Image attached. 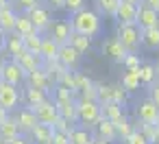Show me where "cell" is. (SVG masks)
Instances as JSON below:
<instances>
[{
    "instance_id": "51",
    "label": "cell",
    "mask_w": 159,
    "mask_h": 144,
    "mask_svg": "<svg viewBox=\"0 0 159 144\" xmlns=\"http://www.w3.org/2000/svg\"><path fill=\"white\" fill-rule=\"evenodd\" d=\"M124 2H131V5H139L142 0H124Z\"/></svg>"
},
{
    "instance_id": "19",
    "label": "cell",
    "mask_w": 159,
    "mask_h": 144,
    "mask_svg": "<svg viewBox=\"0 0 159 144\" xmlns=\"http://www.w3.org/2000/svg\"><path fill=\"white\" fill-rule=\"evenodd\" d=\"M135 16H137V5H131V2H122L118 5V9H116V20L120 22V24H129V22H135Z\"/></svg>"
},
{
    "instance_id": "1",
    "label": "cell",
    "mask_w": 159,
    "mask_h": 144,
    "mask_svg": "<svg viewBox=\"0 0 159 144\" xmlns=\"http://www.w3.org/2000/svg\"><path fill=\"white\" fill-rule=\"evenodd\" d=\"M72 24V31L74 33H81V35H87V37H96L102 29L100 24V18L94 13V11H87V9H81L74 13V18L70 20Z\"/></svg>"
},
{
    "instance_id": "56",
    "label": "cell",
    "mask_w": 159,
    "mask_h": 144,
    "mask_svg": "<svg viewBox=\"0 0 159 144\" xmlns=\"http://www.w3.org/2000/svg\"><path fill=\"white\" fill-rule=\"evenodd\" d=\"M157 77H159V63H157Z\"/></svg>"
},
{
    "instance_id": "31",
    "label": "cell",
    "mask_w": 159,
    "mask_h": 144,
    "mask_svg": "<svg viewBox=\"0 0 159 144\" xmlns=\"http://www.w3.org/2000/svg\"><path fill=\"white\" fill-rule=\"evenodd\" d=\"M111 122H113V129H116L118 137H122V140L133 131V127H131V122H129V118H126L124 114H120V116H118V118H113Z\"/></svg>"
},
{
    "instance_id": "54",
    "label": "cell",
    "mask_w": 159,
    "mask_h": 144,
    "mask_svg": "<svg viewBox=\"0 0 159 144\" xmlns=\"http://www.w3.org/2000/svg\"><path fill=\"white\" fill-rule=\"evenodd\" d=\"M5 2H9V0H0V5H5Z\"/></svg>"
},
{
    "instance_id": "18",
    "label": "cell",
    "mask_w": 159,
    "mask_h": 144,
    "mask_svg": "<svg viewBox=\"0 0 159 144\" xmlns=\"http://www.w3.org/2000/svg\"><path fill=\"white\" fill-rule=\"evenodd\" d=\"M52 124H44V122H37L33 129H31V137H33V142L35 144H50V140H52Z\"/></svg>"
},
{
    "instance_id": "5",
    "label": "cell",
    "mask_w": 159,
    "mask_h": 144,
    "mask_svg": "<svg viewBox=\"0 0 159 144\" xmlns=\"http://www.w3.org/2000/svg\"><path fill=\"white\" fill-rule=\"evenodd\" d=\"M81 59H83V55L68 42V44H61L59 46V53H57V61L66 68V70H76L79 66H81Z\"/></svg>"
},
{
    "instance_id": "43",
    "label": "cell",
    "mask_w": 159,
    "mask_h": 144,
    "mask_svg": "<svg viewBox=\"0 0 159 144\" xmlns=\"http://www.w3.org/2000/svg\"><path fill=\"white\" fill-rule=\"evenodd\" d=\"M150 100H152V103L159 107V77H157V79L150 83Z\"/></svg>"
},
{
    "instance_id": "33",
    "label": "cell",
    "mask_w": 159,
    "mask_h": 144,
    "mask_svg": "<svg viewBox=\"0 0 159 144\" xmlns=\"http://www.w3.org/2000/svg\"><path fill=\"white\" fill-rule=\"evenodd\" d=\"M100 114H102V118L113 120V118H118V116L122 114V105H118V103H113V100L100 103Z\"/></svg>"
},
{
    "instance_id": "37",
    "label": "cell",
    "mask_w": 159,
    "mask_h": 144,
    "mask_svg": "<svg viewBox=\"0 0 159 144\" xmlns=\"http://www.w3.org/2000/svg\"><path fill=\"white\" fill-rule=\"evenodd\" d=\"M124 142L126 144H148V140H146V135L139 131V129H133L126 137H124Z\"/></svg>"
},
{
    "instance_id": "8",
    "label": "cell",
    "mask_w": 159,
    "mask_h": 144,
    "mask_svg": "<svg viewBox=\"0 0 159 144\" xmlns=\"http://www.w3.org/2000/svg\"><path fill=\"white\" fill-rule=\"evenodd\" d=\"M33 111H35L37 122H44V124H55V120L59 118L57 105H55V100H52L50 96H48L44 103H39L37 107H33Z\"/></svg>"
},
{
    "instance_id": "38",
    "label": "cell",
    "mask_w": 159,
    "mask_h": 144,
    "mask_svg": "<svg viewBox=\"0 0 159 144\" xmlns=\"http://www.w3.org/2000/svg\"><path fill=\"white\" fill-rule=\"evenodd\" d=\"M122 66H124L126 70H137V68H139V57H137L135 53H126V57H124Z\"/></svg>"
},
{
    "instance_id": "30",
    "label": "cell",
    "mask_w": 159,
    "mask_h": 144,
    "mask_svg": "<svg viewBox=\"0 0 159 144\" xmlns=\"http://www.w3.org/2000/svg\"><path fill=\"white\" fill-rule=\"evenodd\" d=\"M57 53H59V44L50 37H44L42 39V48H39V55L44 59H57Z\"/></svg>"
},
{
    "instance_id": "23",
    "label": "cell",
    "mask_w": 159,
    "mask_h": 144,
    "mask_svg": "<svg viewBox=\"0 0 159 144\" xmlns=\"http://www.w3.org/2000/svg\"><path fill=\"white\" fill-rule=\"evenodd\" d=\"M20 133V129H18V122H16V118H11V116H7L2 122H0V140H11V137H16Z\"/></svg>"
},
{
    "instance_id": "42",
    "label": "cell",
    "mask_w": 159,
    "mask_h": 144,
    "mask_svg": "<svg viewBox=\"0 0 159 144\" xmlns=\"http://www.w3.org/2000/svg\"><path fill=\"white\" fill-rule=\"evenodd\" d=\"M111 100L118 103V105H124V103H126V90H122V87H113Z\"/></svg>"
},
{
    "instance_id": "17",
    "label": "cell",
    "mask_w": 159,
    "mask_h": 144,
    "mask_svg": "<svg viewBox=\"0 0 159 144\" xmlns=\"http://www.w3.org/2000/svg\"><path fill=\"white\" fill-rule=\"evenodd\" d=\"M16 61L22 66V70H24L26 74L44 66V57H42V55H37V53H22Z\"/></svg>"
},
{
    "instance_id": "52",
    "label": "cell",
    "mask_w": 159,
    "mask_h": 144,
    "mask_svg": "<svg viewBox=\"0 0 159 144\" xmlns=\"http://www.w3.org/2000/svg\"><path fill=\"white\" fill-rule=\"evenodd\" d=\"M152 144H159V127H157V135H155V142Z\"/></svg>"
},
{
    "instance_id": "55",
    "label": "cell",
    "mask_w": 159,
    "mask_h": 144,
    "mask_svg": "<svg viewBox=\"0 0 159 144\" xmlns=\"http://www.w3.org/2000/svg\"><path fill=\"white\" fill-rule=\"evenodd\" d=\"M155 124H157V127H159V116H157V122H155Z\"/></svg>"
},
{
    "instance_id": "10",
    "label": "cell",
    "mask_w": 159,
    "mask_h": 144,
    "mask_svg": "<svg viewBox=\"0 0 159 144\" xmlns=\"http://www.w3.org/2000/svg\"><path fill=\"white\" fill-rule=\"evenodd\" d=\"M135 24L139 29H150V26H159V13L155 9H150L148 5L139 2L137 5V16H135Z\"/></svg>"
},
{
    "instance_id": "21",
    "label": "cell",
    "mask_w": 159,
    "mask_h": 144,
    "mask_svg": "<svg viewBox=\"0 0 159 144\" xmlns=\"http://www.w3.org/2000/svg\"><path fill=\"white\" fill-rule=\"evenodd\" d=\"M68 135H70V144H92V140H94V135L89 133L87 127H76V124L70 127Z\"/></svg>"
},
{
    "instance_id": "27",
    "label": "cell",
    "mask_w": 159,
    "mask_h": 144,
    "mask_svg": "<svg viewBox=\"0 0 159 144\" xmlns=\"http://www.w3.org/2000/svg\"><path fill=\"white\" fill-rule=\"evenodd\" d=\"M33 31H35V26H33L31 18H29L26 13H18V18H16V26H13V33H18V35H26V33H33Z\"/></svg>"
},
{
    "instance_id": "24",
    "label": "cell",
    "mask_w": 159,
    "mask_h": 144,
    "mask_svg": "<svg viewBox=\"0 0 159 144\" xmlns=\"http://www.w3.org/2000/svg\"><path fill=\"white\" fill-rule=\"evenodd\" d=\"M142 46L157 50L159 48V26H150V29H142Z\"/></svg>"
},
{
    "instance_id": "48",
    "label": "cell",
    "mask_w": 159,
    "mask_h": 144,
    "mask_svg": "<svg viewBox=\"0 0 159 144\" xmlns=\"http://www.w3.org/2000/svg\"><path fill=\"white\" fill-rule=\"evenodd\" d=\"M7 116H9V111H7L5 107H0V122H2V120H5Z\"/></svg>"
},
{
    "instance_id": "53",
    "label": "cell",
    "mask_w": 159,
    "mask_h": 144,
    "mask_svg": "<svg viewBox=\"0 0 159 144\" xmlns=\"http://www.w3.org/2000/svg\"><path fill=\"white\" fill-rule=\"evenodd\" d=\"M2 63H5V57H2V55H0V68H2Z\"/></svg>"
},
{
    "instance_id": "41",
    "label": "cell",
    "mask_w": 159,
    "mask_h": 144,
    "mask_svg": "<svg viewBox=\"0 0 159 144\" xmlns=\"http://www.w3.org/2000/svg\"><path fill=\"white\" fill-rule=\"evenodd\" d=\"M50 144H70V135H68L66 131H52Z\"/></svg>"
},
{
    "instance_id": "32",
    "label": "cell",
    "mask_w": 159,
    "mask_h": 144,
    "mask_svg": "<svg viewBox=\"0 0 159 144\" xmlns=\"http://www.w3.org/2000/svg\"><path fill=\"white\" fill-rule=\"evenodd\" d=\"M137 72H139V81H142L144 85H150V83L157 79V68H155L152 63H142V66L137 68Z\"/></svg>"
},
{
    "instance_id": "36",
    "label": "cell",
    "mask_w": 159,
    "mask_h": 144,
    "mask_svg": "<svg viewBox=\"0 0 159 144\" xmlns=\"http://www.w3.org/2000/svg\"><path fill=\"white\" fill-rule=\"evenodd\" d=\"M74 81H76V94L94 85V83H92V79H89V77H85L83 72H74Z\"/></svg>"
},
{
    "instance_id": "45",
    "label": "cell",
    "mask_w": 159,
    "mask_h": 144,
    "mask_svg": "<svg viewBox=\"0 0 159 144\" xmlns=\"http://www.w3.org/2000/svg\"><path fill=\"white\" fill-rule=\"evenodd\" d=\"M44 2H46V7H48V9H52V11L63 9V0H44Z\"/></svg>"
},
{
    "instance_id": "20",
    "label": "cell",
    "mask_w": 159,
    "mask_h": 144,
    "mask_svg": "<svg viewBox=\"0 0 159 144\" xmlns=\"http://www.w3.org/2000/svg\"><path fill=\"white\" fill-rule=\"evenodd\" d=\"M94 127H96V137H100V140H105V142H113V140L118 137V133H116V129H113V122H111L109 118H100Z\"/></svg>"
},
{
    "instance_id": "4",
    "label": "cell",
    "mask_w": 159,
    "mask_h": 144,
    "mask_svg": "<svg viewBox=\"0 0 159 144\" xmlns=\"http://www.w3.org/2000/svg\"><path fill=\"white\" fill-rule=\"evenodd\" d=\"M20 100H22V94L18 90V85L0 79V107H5L7 111H13Z\"/></svg>"
},
{
    "instance_id": "9",
    "label": "cell",
    "mask_w": 159,
    "mask_h": 144,
    "mask_svg": "<svg viewBox=\"0 0 159 144\" xmlns=\"http://www.w3.org/2000/svg\"><path fill=\"white\" fill-rule=\"evenodd\" d=\"M26 16L31 18V22H33V26H35V31H46L48 29V24L52 22L50 20V9L48 7H44V5H35L33 9H29L26 11Z\"/></svg>"
},
{
    "instance_id": "25",
    "label": "cell",
    "mask_w": 159,
    "mask_h": 144,
    "mask_svg": "<svg viewBox=\"0 0 159 144\" xmlns=\"http://www.w3.org/2000/svg\"><path fill=\"white\" fill-rule=\"evenodd\" d=\"M42 39H44V35H42L39 31H33V33H26V35H22V42H24V48H26V53H37V55H39Z\"/></svg>"
},
{
    "instance_id": "50",
    "label": "cell",
    "mask_w": 159,
    "mask_h": 144,
    "mask_svg": "<svg viewBox=\"0 0 159 144\" xmlns=\"http://www.w3.org/2000/svg\"><path fill=\"white\" fill-rule=\"evenodd\" d=\"M92 144H109V142H105V140H100V137H94Z\"/></svg>"
},
{
    "instance_id": "29",
    "label": "cell",
    "mask_w": 159,
    "mask_h": 144,
    "mask_svg": "<svg viewBox=\"0 0 159 144\" xmlns=\"http://www.w3.org/2000/svg\"><path fill=\"white\" fill-rule=\"evenodd\" d=\"M70 44L83 55V53H87L89 48H92V37H87V35H81V33H74L72 31V35H70Z\"/></svg>"
},
{
    "instance_id": "46",
    "label": "cell",
    "mask_w": 159,
    "mask_h": 144,
    "mask_svg": "<svg viewBox=\"0 0 159 144\" xmlns=\"http://www.w3.org/2000/svg\"><path fill=\"white\" fill-rule=\"evenodd\" d=\"M7 144H31V142H29V140H26V137H24L22 133H18L16 137H11V140H7Z\"/></svg>"
},
{
    "instance_id": "35",
    "label": "cell",
    "mask_w": 159,
    "mask_h": 144,
    "mask_svg": "<svg viewBox=\"0 0 159 144\" xmlns=\"http://www.w3.org/2000/svg\"><path fill=\"white\" fill-rule=\"evenodd\" d=\"M111 94H113V85H96V98H98V103L111 100Z\"/></svg>"
},
{
    "instance_id": "40",
    "label": "cell",
    "mask_w": 159,
    "mask_h": 144,
    "mask_svg": "<svg viewBox=\"0 0 159 144\" xmlns=\"http://www.w3.org/2000/svg\"><path fill=\"white\" fill-rule=\"evenodd\" d=\"M142 133L146 135L148 144L155 142V135H157V124H142Z\"/></svg>"
},
{
    "instance_id": "12",
    "label": "cell",
    "mask_w": 159,
    "mask_h": 144,
    "mask_svg": "<svg viewBox=\"0 0 159 144\" xmlns=\"http://www.w3.org/2000/svg\"><path fill=\"white\" fill-rule=\"evenodd\" d=\"M157 116H159V107L150 98H146V100H142L137 105V118H139L142 124H155L157 122Z\"/></svg>"
},
{
    "instance_id": "49",
    "label": "cell",
    "mask_w": 159,
    "mask_h": 144,
    "mask_svg": "<svg viewBox=\"0 0 159 144\" xmlns=\"http://www.w3.org/2000/svg\"><path fill=\"white\" fill-rule=\"evenodd\" d=\"M2 48H5V33L0 31V53H2Z\"/></svg>"
},
{
    "instance_id": "57",
    "label": "cell",
    "mask_w": 159,
    "mask_h": 144,
    "mask_svg": "<svg viewBox=\"0 0 159 144\" xmlns=\"http://www.w3.org/2000/svg\"><path fill=\"white\" fill-rule=\"evenodd\" d=\"M0 144H7V142H5V140H0Z\"/></svg>"
},
{
    "instance_id": "44",
    "label": "cell",
    "mask_w": 159,
    "mask_h": 144,
    "mask_svg": "<svg viewBox=\"0 0 159 144\" xmlns=\"http://www.w3.org/2000/svg\"><path fill=\"white\" fill-rule=\"evenodd\" d=\"M18 5H20L24 11H29V9H33L35 5H42V0H18Z\"/></svg>"
},
{
    "instance_id": "7",
    "label": "cell",
    "mask_w": 159,
    "mask_h": 144,
    "mask_svg": "<svg viewBox=\"0 0 159 144\" xmlns=\"http://www.w3.org/2000/svg\"><path fill=\"white\" fill-rule=\"evenodd\" d=\"M46 31H48V37L55 39V42L61 46V44H68V42H70L72 24H70L68 20H57V22H50Z\"/></svg>"
},
{
    "instance_id": "13",
    "label": "cell",
    "mask_w": 159,
    "mask_h": 144,
    "mask_svg": "<svg viewBox=\"0 0 159 144\" xmlns=\"http://www.w3.org/2000/svg\"><path fill=\"white\" fill-rule=\"evenodd\" d=\"M24 81H29V85H31V87L44 90V92H48V94H50V90H52V81H50V77L46 74V70H44V68H37V70L29 72Z\"/></svg>"
},
{
    "instance_id": "11",
    "label": "cell",
    "mask_w": 159,
    "mask_h": 144,
    "mask_svg": "<svg viewBox=\"0 0 159 144\" xmlns=\"http://www.w3.org/2000/svg\"><path fill=\"white\" fill-rule=\"evenodd\" d=\"M102 55L109 57V59L116 61V63H122L124 57H126V48L120 44L118 37H111V39H107V42L102 44Z\"/></svg>"
},
{
    "instance_id": "47",
    "label": "cell",
    "mask_w": 159,
    "mask_h": 144,
    "mask_svg": "<svg viewBox=\"0 0 159 144\" xmlns=\"http://www.w3.org/2000/svg\"><path fill=\"white\" fill-rule=\"evenodd\" d=\"M142 2H144V5H148L150 9H155V11L159 13V0H142Z\"/></svg>"
},
{
    "instance_id": "14",
    "label": "cell",
    "mask_w": 159,
    "mask_h": 144,
    "mask_svg": "<svg viewBox=\"0 0 159 144\" xmlns=\"http://www.w3.org/2000/svg\"><path fill=\"white\" fill-rule=\"evenodd\" d=\"M16 18H18V13L13 11V7H11L9 2L0 5V31H2L5 35H7V33H13Z\"/></svg>"
},
{
    "instance_id": "15",
    "label": "cell",
    "mask_w": 159,
    "mask_h": 144,
    "mask_svg": "<svg viewBox=\"0 0 159 144\" xmlns=\"http://www.w3.org/2000/svg\"><path fill=\"white\" fill-rule=\"evenodd\" d=\"M16 122H18V129L20 133H31V129L37 124V118H35V111L31 107H22L16 116Z\"/></svg>"
},
{
    "instance_id": "16",
    "label": "cell",
    "mask_w": 159,
    "mask_h": 144,
    "mask_svg": "<svg viewBox=\"0 0 159 144\" xmlns=\"http://www.w3.org/2000/svg\"><path fill=\"white\" fill-rule=\"evenodd\" d=\"M5 48L9 50L11 59H18L22 53H26L24 42H22V35H18V33H7L5 35Z\"/></svg>"
},
{
    "instance_id": "6",
    "label": "cell",
    "mask_w": 159,
    "mask_h": 144,
    "mask_svg": "<svg viewBox=\"0 0 159 144\" xmlns=\"http://www.w3.org/2000/svg\"><path fill=\"white\" fill-rule=\"evenodd\" d=\"M0 79L7 81V83H13V85H20L26 79V72L22 70V66L16 59H11V61L2 63V68H0Z\"/></svg>"
},
{
    "instance_id": "28",
    "label": "cell",
    "mask_w": 159,
    "mask_h": 144,
    "mask_svg": "<svg viewBox=\"0 0 159 144\" xmlns=\"http://www.w3.org/2000/svg\"><path fill=\"white\" fill-rule=\"evenodd\" d=\"M57 111H59V116L61 118H66L68 122H76V98L74 100H68V103H61V105H57Z\"/></svg>"
},
{
    "instance_id": "34",
    "label": "cell",
    "mask_w": 159,
    "mask_h": 144,
    "mask_svg": "<svg viewBox=\"0 0 159 144\" xmlns=\"http://www.w3.org/2000/svg\"><path fill=\"white\" fill-rule=\"evenodd\" d=\"M98 2V9L105 13V16H116V9H118V5L122 2V0H96Z\"/></svg>"
},
{
    "instance_id": "26",
    "label": "cell",
    "mask_w": 159,
    "mask_h": 144,
    "mask_svg": "<svg viewBox=\"0 0 159 144\" xmlns=\"http://www.w3.org/2000/svg\"><path fill=\"white\" fill-rule=\"evenodd\" d=\"M139 85H142V81H139V72L137 70H126L124 72V77H122V90H126V92H135V90H139Z\"/></svg>"
},
{
    "instance_id": "3",
    "label": "cell",
    "mask_w": 159,
    "mask_h": 144,
    "mask_svg": "<svg viewBox=\"0 0 159 144\" xmlns=\"http://www.w3.org/2000/svg\"><path fill=\"white\" fill-rule=\"evenodd\" d=\"M120 44L126 48V53H137L139 46H142V29L135 24V22H129V24H118V35Z\"/></svg>"
},
{
    "instance_id": "39",
    "label": "cell",
    "mask_w": 159,
    "mask_h": 144,
    "mask_svg": "<svg viewBox=\"0 0 159 144\" xmlns=\"http://www.w3.org/2000/svg\"><path fill=\"white\" fill-rule=\"evenodd\" d=\"M63 7L70 11V13H76L85 7V0H63Z\"/></svg>"
},
{
    "instance_id": "2",
    "label": "cell",
    "mask_w": 159,
    "mask_h": 144,
    "mask_svg": "<svg viewBox=\"0 0 159 144\" xmlns=\"http://www.w3.org/2000/svg\"><path fill=\"white\" fill-rule=\"evenodd\" d=\"M102 118L100 114V103L98 100H89V98H76V120L83 127H94L98 120Z\"/></svg>"
},
{
    "instance_id": "22",
    "label": "cell",
    "mask_w": 159,
    "mask_h": 144,
    "mask_svg": "<svg viewBox=\"0 0 159 144\" xmlns=\"http://www.w3.org/2000/svg\"><path fill=\"white\" fill-rule=\"evenodd\" d=\"M48 96H50L48 92L37 90V87H31V85L24 90V103H26V107H31V109H33V107H37L39 103H44Z\"/></svg>"
}]
</instances>
